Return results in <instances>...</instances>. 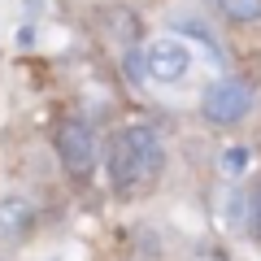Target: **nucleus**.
<instances>
[{
  "label": "nucleus",
  "mask_w": 261,
  "mask_h": 261,
  "mask_svg": "<svg viewBox=\"0 0 261 261\" xmlns=\"http://www.w3.org/2000/svg\"><path fill=\"white\" fill-rule=\"evenodd\" d=\"M122 140H126L130 148V166H135V178H140V192L144 187H152L161 178V170H166V148H161L157 130L152 126H122Z\"/></svg>",
  "instance_id": "nucleus-3"
},
{
  "label": "nucleus",
  "mask_w": 261,
  "mask_h": 261,
  "mask_svg": "<svg viewBox=\"0 0 261 261\" xmlns=\"http://www.w3.org/2000/svg\"><path fill=\"white\" fill-rule=\"evenodd\" d=\"M105 35L118 39L122 48H135V44L144 39V22H140V13L130 9V5H109V9H105Z\"/></svg>",
  "instance_id": "nucleus-7"
},
{
  "label": "nucleus",
  "mask_w": 261,
  "mask_h": 261,
  "mask_svg": "<svg viewBox=\"0 0 261 261\" xmlns=\"http://www.w3.org/2000/svg\"><path fill=\"white\" fill-rule=\"evenodd\" d=\"M174 35H187V39H196V44H205L209 53L218 57V39H214V31H209L200 18H178V22H174Z\"/></svg>",
  "instance_id": "nucleus-10"
},
{
  "label": "nucleus",
  "mask_w": 261,
  "mask_h": 261,
  "mask_svg": "<svg viewBox=\"0 0 261 261\" xmlns=\"http://www.w3.org/2000/svg\"><path fill=\"white\" fill-rule=\"evenodd\" d=\"M31 226H35V205L27 196H0V240H27Z\"/></svg>",
  "instance_id": "nucleus-6"
},
{
  "label": "nucleus",
  "mask_w": 261,
  "mask_h": 261,
  "mask_svg": "<svg viewBox=\"0 0 261 261\" xmlns=\"http://www.w3.org/2000/svg\"><path fill=\"white\" fill-rule=\"evenodd\" d=\"M105 174H109V187H113L118 196L140 192V178H135V166H130V148H126V140H122V130L109 140V148H105Z\"/></svg>",
  "instance_id": "nucleus-5"
},
{
  "label": "nucleus",
  "mask_w": 261,
  "mask_h": 261,
  "mask_svg": "<svg viewBox=\"0 0 261 261\" xmlns=\"http://www.w3.org/2000/svg\"><path fill=\"white\" fill-rule=\"evenodd\" d=\"M252 113V83L244 79H218L200 92V118L214 126H240Z\"/></svg>",
  "instance_id": "nucleus-1"
},
{
  "label": "nucleus",
  "mask_w": 261,
  "mask_h": 261,
  "mask_svg": "<svg viewBox=\"0 0 261 261\" xmlns=\"http://www.w3.org/2000/svg\"><path fill=\"white\" fill-rule=\"evenodd\" d=\"M218 166H222V174H226V178H240V174H248L252 152L244 148V144H235V148H226V152H222V161H218Z\"/></svg>",
  "instance_id": "nucleus-11"
},
{
  "label": "nucleus",
  "mask_w": 261,
  "mask_h": 261,
  "mask_svg": "<svg viewBox=\"0 0 261 261\" xmlns=\"http://www.w3.org/2000/svg\"><path fill=\"white\" fill-rule=\"evenodd\" d=\"M244 196H248V218H244V226L261 240V183L252 187V192H244Z\"/></svg>",
  "instance_id": "nucleus-12"
},
{
  "label": "nucleus",
  "mask_w": 261,
  "mask_h": 261,
  "mask_svg": "<svg viewBox=\"0 0 261 261\" xmlns=\"http://www.w3.org/2000/svg\"><path fill=\"white\" fill-rule=\"evenodd\" d=\"M57 157H61L65 174L70 178H87L96 166V135L87 122H61V130H57Z\"/></svg>",
  "instance_id": "nucleus-2"
},
{
  "label": "nucleus",
  "mask_w": 261,
  "mask_h": 261,
  "mask_svg": "<svg viewBox=\"0 0 261 261\" xmlns=\"http://www.w3.org/2000/svg\"><path fill=\"white\" fill-rule=\"evenodd\" d=\"M218 13L235 27H248V22H261V0H218Z\"/></svg>",
  "instance_id": "nucleus-8"
},
{
  "label": "nucleus",
  "mask_w": 261,
  "mask_h": 261,
  "mask_svg": "<svg viewBox=\"0 0 261 261\" xmlns=\"http://www.w3.org/2000/svg\"><path fill=\"white\" fill-rule=\"evenodd\" d=\"M144 57H148V79H157V83H183L187 70H192V53L183 48L178 35L157 39Z\"/></svg>",
  "instance_id": "nucleus-4"
},
{
  "label": "nucleus",
  "mask_w": 261,
  "mask_h": 261,
  "mask_svg": "<svg viewBox=\"0 0 261 261\" xmlns=\"http://www.w3.org/2000/svg\"><path fill=\"white\" fill-rule=\"evenodd\" d=\"M122 74H126L130 87H144V79H148V57H144V48H126L122 53Z\"/></svg>",
  "instance_id": "nucleus-9"
}]
</instances>
